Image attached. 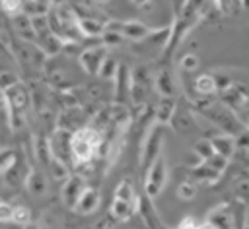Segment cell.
<instances>
[{
    "label": "cell",
    "instance_id": "1",
    "mask_svg": "<svg viewBox=\"0 0 249 229\" xmlns=\"http://www.w3.org/2000/svg\"><path fill=\"white\" fill-rule=\"evenodd\" d=\"M165 184H167V159L161 153L144 173V196H148L150 200L158 198L165 188Z\"/></svg>",
    "mask_w": 249,
    "mask_h": 229
},
{
    "label": "cell",
    "instance_id": "2",
    "mask_svg": "<svg viewBox=\"0 0 249 229\" xmlns=\"http://www.w3.org/2000/svg\"><path fill=\"white\" fill-rule=\"evenodd\" d=\"M163 153V132H161V124H154L144 138L142 144V151H140V167L142 173H146L152 163Z\"/></svg>",
    "mask_w": 249,
    "mask_h": 229
},
{
    "label": "cell",
    "instance_id": "3",
    "mask_svg": "<svg viewBox=\"0 0 249 229\" xmlns=\"http://www.w3.org/2000/svg\"><path fill=\"white\" fill-rule=\"evenodd\" d=\"M86 188H88V184H86L84 177H80V175H70V177L64 180L62 190H60V198H62L64 206L74 210L76 204H78V200H80V196L84 194Z\"/></svg>",
    "mask_w": 249,
    "mask_h": 229
},
{
    "label": "cell",
    "instance_id": "4",
    "mask_svg": "<svg viewBox=\"0 0 249 229\" xmlns=\"http://www.w3.org/2000/svg\"><path fill=\"white\" fill-rule=\"evenodd\" d=\"M115 80V101L117 105H126L132 95V70L126 64H121Z\"/></svg>",
    "mask_w": 249,
    "mask_h": 229
},
{
    "label": "cell",
    "instance_id": "5",
    "mask_svg": "<svg viewBox=\"0 0 249 229\" xmlns=\"http://www.w3.org/2000/svg\"><path fill=\"white\" fill-rule=\"evenodd\" d=\"M97 151H99V149H97L95 146H91L89 142H86L80 134L72 132V138H70V155H72V159H74L76 165H80V163H89V161L95 157Z\"/></svg>",
    "mask_w": 249,
    "mask_h": 229
},
{
    "label": "cell",
    "instance_id": "6",
    "mask_svg": "<svg viewBox=\"0 0 249 229\" xmlns=\"http://www.w3.org/2000/svg\"><path fill=\"white\" fill-rule=\"evenodd\" d=\"M107 52H105V47H88L84 49L80 54H78V60H80V66L88 72V74H99V68L105 60Z\"/></svg>",
    "mask_w": 249,
    "mask_h": 229
},
{
    "label": "cell",
    "instance_id": "7",
    "mask_svg": "<svg viewBox=\"0 0 249 229\" xmlns=\"http://www.w3.org/2000/svg\"><path fill=\"white\" fill-rule=\"evenodd\" d=\"M206 221H210L216 229H233L235 227V215L228 204H220L212 208L206 213Z\"/></svg>",
    "mask_w": 249,
    "mask_h": 229
},
{
    "label": "cell",
    "instance_id": "8",
    "mask_svg": "<svg viewBox=\"0 0 249 229\" xmlns=\"http://www.w3.org/2000/svg\"><path fill=\"white\" fill-rule=\"evenodd\" d=\"M152 33H154V29L148 27L146 23H142V21H136V19H124V21H123L121 35H123L124 39H130V41L140 43V41L148 39Z\"/></svg>",
    "mask_w": 249,
    "mask_h": 229
},
{
    "label": "cell",
    "instance_id": "9",
    "mask_svg": "<svg viewBox=\"0 0 249 229\" xmlns=\"http://www.w3.org/2000/svg\"><path fill=\"white\" fill-rule=\"evenodd\" d=\"M27 192L31 196H43L49 188V182H47V177L43 175V171H39L37 167H31L25 175V180H23Z\"/></svg>",
    "mask_w": 249,
    "mask_h": 229
},
{
    "label": "cell",
    "instance_id": "10",
    "mask_svg": "<svg viewBox=\"0 0 249 229\" xmlns=\"http://www.w3.org/2000/svg\"><path fill=\"white\" fill-rule=\"evenodd\" d=\"M210 142H212V147L216 151V155L220 157H226L228 161L235 155L237 151V146H235V138L230 136V134H216V136H210Z\"/></svg>",
    "mask_w": 249,
    "mask_h": 229
},
{
    "label": "cell",
    "instance_id": "11",
    "mask_svg": "<svg viewBox=\"0 0 249 229\" xmlns=\"http://www.w3.org/2000/svg\"><path fill=\"white\" fill-rule=\"evenodd\" d=\"M175 113H177V101L173 97H161L160 103L156 105L154 120H156V124L165 126V124H169L173 120Z\"/></svg>",
    "mask_w": 249,
    "mask_h": 229
},
{
    "label": "cell",
    "instance_id": "12",
    "mask_svg": "<svg viewBox=\"0 0 249 229\" xmlns=\"http://www.w3.org/2000/svg\"><path fill=\"white\" fill-rule=\"evenodd\" d=\"M99 204H101V196H99V192H97L95 188L88 186V188L84 190V194L80 196V200H78V204H76L74 210H76L78 213H82V215H89V213L97 212Z\"/></svg>",
    "mask_w": 249,
    "mask_h": 229
},
{
    "label": "cell",
    "instance_id": "13",
    "mask_svg": "<svg viewBox=\"0 0 249 229\" xmlns=\"http://www.w3.org/2000/svg\"><path fill=\"white\" fill-rule=\"evenodd\" d=\"M78 29H80L82 37H86V39H101L105 33V23L97 21L95 17L78 16Z\"/></svg>",
    "mask_w": 249,
    "mask_h": 229
},
{
    "label": "cell",
    "instance_id": "14",
    "mask_svg": "<svg viewBox=\"0 0 249 229\" xmlns=\"http://www.w3.org/2000/svg\"><path fill=\"white\" fill-rule=\"evenodd\" d=\"M35 45H37V49H39L43 54H47V56L58 54V52L64 49V43H62L53 31H49V33H45V35H39V37L35 39Z\"/></svg>",
    "mask_w": 249,
    "mask_h": 229
},
{
    "label": "cell",
    "instance_id": "15",
    "mask_svg": "<svg viewBox=\"0 0 249 229\" xmlns=\"http://www.w3.org/2000/svg\"><path fill=\"white\" fill-rule=\"evenodd\" d=\"M136 210H138V206H136V204H130V202H124V200H117V198H113L111 208H109V213H111V217H113L115 221L124 223V221H128V219L136 213Z\"/></svg>",
    "mask_w": 249,
    "mask_h": 229
},
{
    "label": "cell",
    "instance_id": "16",
    "mask_svg": "<svg viewBox=\"0 0 249 229\" xmlns=\"http://www.w3.org/2000/svg\"><path fill=\"white\" fill-rule=\"evenodd\" d=\"M154 89L161 97H173V93H175V80H173L169 70L158 72V76L154 78Z\"/></svg>",
    "mask_w": 249,
    "mask_h": 229
},
{
    "label": "cell",
    "instance_id": "17",
    "mask_svg": "<svg viewBox=\"0 0 249 229\" xmlns=\"http://www.w3.org/2000/svg\"><path fill=\"white\" fill-rule=\"evenodd\" d=\"M14 27L19 33V37H23V41H35V31L31 25V16L29 14H19L14 17Z\"/></svg>",
    "mask_w": 249,
    "mask_h": 229
},
{
    "label": "cell",
    "instance_id": "18",
    "mask_svg": "<svg viewBox=\"0 0 249 229\" xmlns=\"http://www.w3.org/2000/svg\"><path fill=\"white\" fill-rule=\"evenodd\" d=\"M191 175H193L196 180L206 182V184H214V182H218L220 177H222V173L214 171V169H212L210 165H206V163H198V165L191 171Z\"/></svg>",
    "mask_w": 249,
    "mask_h": 229
},
{
    "label": "cell",
    "instance_id": "19",
    "mask_svg": "<svg viewBox=\"0 0 249 229\" xmlns=\"http://www.w3.org/2000/svg\"><path fill=\"white\" fill-rule=\"evenodd\" d=\"M117 200H124V202H130V204H136L138 206V196H136V190L132 186V182L128 179H123L117 186H115V196Z\"/></svg>",
    "mask_w": 249,
    "mask_h": 229
},
{
    "label": "cell",
    "instance_id": "20",
    "mask_svg": "<svg viewBox=\"0 0 249 229\" xmlns=\"http://www.w3.org/2000/svg\"><path fill=\"white\" fill-rule=\"evenodd\" d=\"M195 91L198 95H202V97H208L210 93L218 91V85H216L214 76L212 74H200V76H196V80H195Z\"/></svg>",
    "mask_w": 249,
    "mask_h": 229
},
{
    "label": "cell",
    "instance_id": "21",
    "mask_svg": "<svg viewBox=\"0 0 249 229\" xmlns=\"http://www.w3.org/2000/svg\"><path fill=\"white\" fill-rule=\"evenodd\" d=\"M49 171H51V177H53L54 180H62V182H64V180L70 177V167H68V163L62 161V159H58V157H53V159H51Z\"/></svg>",
    "mask_w": 249,
    "mask_h": 229
},
{
    "label": "cell",
    "instance_id": "22",
    "mask_svg": "<svg viewBox=\"0 0 249 229\" xmlns=\"http://www.w3.org/2000/svg\"><path fill=\"white\" fill-rule=\"evenodd\" d=\"M193 149H195V153L198 155L200 163H204V161H208V159H212V157L216 155V151H214V147H212L210 138H200V140H196Z\"/></svg>",
    "mask_w": 249,
    "mask_h": 229
},
{
    "label": "cell",
    "instance_id": "23",
    "mask_svg": "<svg viewBox=\"0 0 249 229\" xmlns=\"http://www.w3.org/2000/svg\"><path fill=\"white\" fill-rule=\"evenodd\" d=\"M119 66H121V62H117L115 56H109V54H107L105 60H103V64H101V68H99V74H97V76H101V78H105V80H113V78L117 76Z\"/></svg>",
    "mask_w": 249,
    "mask_h": 229
},
{
    "label": "cell",
    "instance_id": "24",
    "mask_svg": "<svg viewBox=\"0 0 249 229\" xmlns=\"http://www.w3.org/2000/svg\"><path fill=\"white\" fill-rule=\"evenodd\" d=\"M12 223H16V225H19V227H23V225L31 223V212H29V208H27V206H21V204L14 206Z\"/></svg>",
    "mask_w": 249,
    "mask_h": 229
},
{
    "label": "cell",
    "instance_id": "25",
    "mask_svg": "<svg viewBox=\"0 0 249 229\" xmlns=\"http://www.w3.org/2000/svg\"><path fill=\"white\" fill-rule=\"evenodd\" d=\"M177 196L181 198V200H193L195 196H196V184L193 182V180H183V182H179V186H177Z\"/></svg>",
    "mask_w": 249,
    "mask_h": 229
},
{
    "label": "cell",
    "instance_id": "26",
    "mask_svg": "<svg viewBox=\"0 0 249 229\" xmlns=\"http://www.w3.org/2000/svg\"><path fill=\"white\" fill-rule=\"evenodd\" d=\"M14 163H16V151L12 147H2L0 149V175H4Z\"/></svg>",
    "mask_w": 249,
    "mask_h": 229
},
{
    "label": "cell",
    "instance_id": "27",
    "mask_svg": "<svg viewBox=\"0 0 249 229\" xmlns=\"http://www.w3.org/2000/svg\"><path fill=\"white\" fill-rule=\"evenodd\" d=\"M0 6L8 16H14V17L23 14V8H25L23 0H0Z\"/></svg>",
    "mask_w": 249,
    "mask_h": 229
},
{
    "label": "cell",
    "instance_id": "28",
    "mask_svg": "<svg viewBox=\"0 0 249 229\" xmlns=\"http://www.w3.org/2000/svg\"><path fill=\"white\" fill-rule=\"evenodd\" d=\"M16 83H19L18 76L12 72H0V91H6L10 87H14Z\"/></svg>",
    "mask_w": 249,
    "mask_h": 229
},
{
    "label": "cell",
    "instance_id": "29",
    "mask_svg": "<svg viewBox=\"0 0 249 229\" xmlns=\"http://www.w3.org/2000/svg\"><path fill=\"white\" fill-rule=\"evenodd\" d=\"M179 66H181L183 72H195V70L198 68V58H196V54H185V56L181 58Z\"/></svg>",
    "mask_w": 249,
    "mask_h": 229
},
{
    "label": "cell",
    "instance_id": "30",
    "mask_svg": "<svg viewBox=\"0 0 249 229\" xmlns=\"http://www.w3.org/2000/svg\"><path fill=\"white\" fill-rule=\"evenodd\" d=\"M235 194H237V198L239 200H245V198H249V179H239V180H235Z\"/></svg>",
    "mask_w": 249,
    "mask_h": 229
},
{
    "label": "cell",
    "instance_id": "31",
    "mask_svg": "<svg viewBox=\"0 0 249 229\" xmlns=\"http://www.w3.org/2000/svg\"><path fill=\"white\" fill-rule=\"evenodd\" d=\"M101 41L105 43V47H115V45H121L124 41V37L121 33H111V31H105Z\"/></svg>",
    "mask_w": 249,
    "mask_h": 229
},
{
    "label": "cell",
    "instance_id": "32",
    "mask_svg": "<svg viewBox=\"0 0 249 229\" xmlns=\"http://www.w3.org/2000/svg\"><path fill=\"white\" fill-rule=\"evenodd\" d=\"M12 215H14V206L8 202H0V223L12 221Z\"/></svg>",
    "mask_w": 249,
    "mask_h": 229
},
{
    "label": "cell",
    "instance_id": "33",
    "mask_svg": "<svg viewBox=\"0 0 249 229\" xmlns=\"http://www.w3.org/2000/svg\"><path fill=\"white\" fill-rule=\"evenodd\" d=\"M198 225H200V221H198L196 217H193V215H185V217L179 221L177 229H198Z\"/></svg>",
    "mask_w": 249,
    "mask_h": 229
},
{
    "label": "cell",
    "instance_id": "34",
    "mask_svg": "<svg viewBox=\"0 0 249 229\" xmlns=\"http://www.w3.org/2000/svg\"><path fill=\"white\" fill-rule=\"evenodd\" d=\"M51 4H53V0H31V6L35 8V14H49Z\"/></svg>",
    "mask_w": 249,
    "mask_h": 229
},
{
    "label": "cell",
    "instance_id": "35",
    "mask_svg": "<svg viewBox=\"0 0 249 229\" xmlns=\"http://www.w3.org/2000/svg\"><path fill=\"white\" fill-rule=\"evenodd\" d=\"M134 6H138V8H148L150 6V0H130Z\"/></svg>",
    "mask_w": 249,
    "mask_h": 229
},
{
    "label": "cell",
    "instance_id": "36",
    "mask_svg": "<svg viewBox=\"0 0 249 229\" xmlns=\"http://www.w3.org/2000/svg\"><path fill=\"white\" fill-rule=\"evenodd\" d=\"M198 229H216V227H214V225H212L210 221H206V219H204V221H200V225H198Z\"/></svg>",
    "mask_w": 249,
    "mask_h": 229
},
{
    "label": "cell",
    "instance_id": "37",
    "mask_svg": "<svg viewBox=\"0 0 249 229\" xmlns=\"http://www.w3.org/2000/svg\"><path fill=\"white\" fill-rule=\"evenodd\" d=\"M21 229H41L39 225H35V223H27V225H23Z\"/></svg>",
    "mask_w": 249,
    "mask_h": 229
},
{
    "label": "cell",
    "instance_id": "38",
    "mask_svg": "<svg viewBox=\"0 0 249 229\" xmlns=\"http://www.w3.org/2000/svg\"><path fill=\"white\" fill-rule=\"evenodd\" d=\"M239 2H241V6H243L247 12H249V0H239Z\"/></svg>",
    "mask_w": 249,
    "mask_h": 229
},
{
    "label": "cell",
    "instance_id": "39",
    "mask_svg": "<svg viewBox=\"0 0 249 229\" xmlns=\"http://www.w3.org/2000/svg\"><path fill=\"white\" fill-rule=\"evenodd\" d=\"M109 0H93V4H97V6H103V4H107Z\"/></svg>",
    "mask_w": 249,
    "mask_h": 229
},
{
    "label": "cell",
    "instance_id": "40",
    "mask_svg": "<svg viewBox=\"0 0 249 229\" xmlns=\"http://www.w3.org/2000/svg\"><path fill=\"white\" fill-rule=\"evenodd\" d=\"M241 229H249V225H245V227H241Z\"/></svg>",
    "mask_w": 249,
    "mask_h": 229
}]
</instances>
